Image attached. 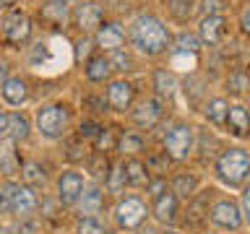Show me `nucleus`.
<instances>
[{"instance_id":"f257e3e1","label":"nucleus","mask_w":250,"mask_h":234,"mask_svg":"<svg viewBox=\"0 0 250 234\" xmlns=\"http://www.w3.org/2000/svg\"><path fill=\"white\" fill-rule=\"evenodd\" d=\"M128 42H130L133 50L138 55H144V58H162V55L172 52L175 34H172V29L159 19V16L141 13L128 26Z\"/></svg>"},{"instance_id":"f03ea898","label":"nucleus","mask_w":250,"mask_h":234,"mask_svg":"<svg viewBox=\"0 0 250 234\" xmlns=\"http://www.w3.org/2000/svg\"><path fill=\"white\" fill-rule=\"evenodd\" d=\"M214 177L227 190H242L250 179V148L248 146H227L214 159Z\"/></svg>"},{"instance_id":"7ed1b4c3","label":"nucleus","mask_w":250,"mask_h":234,"mask_svg":"<svg viewBox=\"0 0 250 234\" xmlns=\"http://www.w3.org/2000/svg\"><path fill=\"white\" fill-rule=\"evenodd\" d=\"M70 125H73V107L68 101H50V104L39 107L34 117V130L44 140H60L68 136Z\"/></svg>"},{"instance_id":"20e7f679","label":"nucleus","mask_w":250,"mask_h":234,"mask_svg":"<svg viewBox=\"0 0 250 234\" xmlns=\"http://www.w3.org/2000/svg\"><path fill=\"white\" fill-rule=\"evenodd\" d=\"M195 146H198V130L185 120H175L162 136V151L167 154L169 161L177 164L190 159L195 154Z\"/></svg>"},{"instance_id":"39448f33","label":"nucleus","mask_w":250,"mask_h":234,"mask_svg":"<svg viewBox=\"0 0 250 234\" xmlns=\"http://www.w3.org/2000/svg\"><path fill=\"white\" fill-rule=\"evenodd\" d=\"M151 216V203L141 195L130 193V195H120L112 208V218L115 226L120 232H138L146 224V218Z\"/></svg>"},{"instance_id":"423d86ee","label":"nucleus","mask_w":250,"mask_h":234,"mask_svg":"<svg viewBox=\"0 0 250 234\" xmlns=\"http://www.w3.org/2000/svg\"><path fill=\"white\" fill-rule=\"evenodd\" d=\"M208 221L216 232L222 234H237L245 229V216H242L240 200L237 198H216L211 203Z\"/></svg>"},{"instance_id":"0eeeda50","label":"nucleus","mask_w":250,"mask_h":234,"mask_svg":"<svg viewBox=\"0 0 250 234\" xmlns=\"http://www.w3.org/2000/svg\"><path fill=\"white\" fill-rule=\"evenodd\" d=\"M86 185H89V177H86L81 169L68 167L58 175V179H55V198H58V203L62 208H76L83 190H86Z\"/></svg>"},{"instance_id":"6e6552de","label":"nucleus","mask_w":250,"mask_h":234,"mask_svg":"<svg viewBox=\"0 0 250 234\" xmlns=\"http://www.w3.org/2000/svg\"><path fill=\"white\" fill-rule=\"evenodd\" d=\"M104 104L117 115H130V109L136 107V86L128 78H115L107 83L104 91Z\"/></svg>"},{"instance_id":"1a4fd4ad","label":"nucleus","mask_w":250,"mask_h":234,"mask_svg":"<svg viewBox=\"0 0 250 234\" xmlns=\"http://www.w3.org/2000/svg\"><path fill=\"white\" fill-rule=\"evenodd\" d=\"M162 117H164V101L159 97H146L130 109V120L136 125V130H141V133L154 130L162 122Z\"/></svg>"},{"instance_id":"9d476101","label":"nucleus","mask_w":250,"mask_h":234,"mask_svg":"<svg viewBox=\"0 0 250 234\" xmlns=\"http://www.w3.org/2000/svg\"><path fill=\"white\" fill-rule=\"evenodd\" d=\"M31 31H34V26H31V19L26 13L21 11H11L3 19V39L8 44L13 47H23L31 39Z\"/></svg>"},{"instance_id":"9b49d317","label":"nucleus","mask_w":250,"mask_h":234,"mask_svg":"<svg viewBox=\"0 0 250 234\" xmlns=\"http://www.w3.org/2000/svg\"><path fill=\"white\" fill-rule=\"evenodd\" d=\"M180 203L183 200L172 193V187H167L159 198L151 200V218L162 226H175L180 218Z\"/></svg>"},{"instance_id":"f8f14e48","label":"nucleus","mask_w":250,"mask_h":234,"mask_svg":"<svg viewBox=\"0 0 250 234\" xmlns=\"http://www.w3.org/2000/svg\"><path fill=\"white\" fill-rule=\"evenodd\" d=\"M125 42H128V31H125L120 23H115V21H104L97 31H94V44H97L99 52L112 55L117 50H123Z\"/></svg>"},{"instance_id":"ddd939ff","label":"nucleus","mask_w":250,"mask_h":234,"mask_svg":"<svg viewBox=\"0 0 250 234\" xmlns=\"http://www.w3.org/2000/svg\"><path fill=\"white\" fill-rule=\"evenodd\" d=\"M198 39L208 47H219L229 34V19L227 16H201L198 21Z\"/></svg>"},{"instance_id":"4468645a","label":"nucleus","mask_w":250,"mask_h":234,"mask_svg":"<svg viewBox=\"0 0 250 234\" xmlns=\"http://www.w3.org/2000/svg\"><path fill=\"white\" fill-rule=\"evenodd\" d=\"M23 169V159L19 151V143L13 138H0V177L3 179H16Z\"/></svg>"},{"instance_id":"2eb2a0df","label":"nucleus","mask_w":250,"mask_h":234,"mask_svg":"<svg viewBox=\"0 0 250 234\" xmlns=\"http://www.w3.org/2000/svg\"><path fill=\"white\" fill-rule=\"evenodd\" d=\"M224 130H227V136H232L234 140L250 138V107H245L242 101H232Z\"/></svg>"},{"instance_id":"dca6fc26","label":"nucleus","mask_w":250,"mask_h":234,"mask_svg":"<svg viewBox=\"0 0 250 234\" xmlns=\"http://www.w3.org/2000/svg\"><path fill=\"white\" fill-rule=\"evenodd\" d=\"M73 21H76V26L81 29L83 34L94 37V31L104 23V11H102L99 3H89V0H83L81 5L73 8Z\"/></svg>"},{"instance_id":"f3484780","label":"nucleus","mask_w":250,"mask_h":234,"mask_svg":"<svg viewBox=\"0 0 250 234\" xmlns=\"http://www.w3.org/2000/svg\"><path fill=\"white\" fill-rule=\"evenodd\" d=\"M39 211V195L34 187L23 185L19 182V187H16V195H13V208H11V216L21 218V221H26V218H31Z\"/></svg>"},{"instance_id":"a211bd4d","label":"nucleus","mask_w":250,"mask_h":234,"mask_svg":"<svg viewBox=\"0 0 250 234\" xmlns=\"http://www.w3.org/2000/svg\"><path fill=\"white\" fill-rule=\"evenodd\" d=\"M123 172H125V187H130V190H146V185L151 182V169L138 156L123 159Z\"/></svg>"},{"instance_id":"6ab92c4d","label":"nucleus","mask_w":250,"mask_h":234,"mask_svg":"<svg viewBox=\"0 0 250 234\" xmlns=\"http://www.w3.org/2000/svg\"><path fill=\"white\" fill-rule=\"evenodd\" d=\"M104 193H107V187L102 182H89L86 185L81 200H78V206H76L78 216H99L102 208H104Z\"/></svg>"},{"instance_id":"aec40b11","label":"nucleus","mask_w":250,"mask_h":234,"mask_svg":"<svg viewBox=\"0 0 250 234\" xmlns=\"http://www.w3.org/2000/svg\"><path fill=\"white\" fill-rule=\"evenodd\" d=\"M112 73H115V68H112V60H109L107 52L91 55V58L86 60V65H83V76H86L89 83H104V81L109 83Z\"/></svg>"},{"instance_id":"412c9836","label":"nucleus","mask_w":250,"mask_h":234,"mask_svg":"<svg viewBox=\"0 0 250 234\" xmlns=\"http://www.w3.org/2000/svg\"><path fill=\"white\" fill-rule=\"evenodd\" d=\"M0 97H3V101L8 107H23L29 101V97H31V86H29L26 78L11 76L5 81V86L0 89Z\"/></svg>"},{"instance_id":"4be33fe9","label":"nucleus","mask_w":250,"mask_h":234,"mask_svg":"<svg viewBox=\"0 0 250 234\" xmlns=\"http://www.w3.org/2000/svg\"><path fill=\"white\" fill-rule=\"evenodd\" d=\"M169 187H172V193H175L180 200L188 203V200H193L195 195L201 193V177L195 175V172H177V175L172 177Z\"/></svg>"},{"instance_id":"5701e85b","label":"nucleus","mask_w":250,"mask_h":234,"mask_svg":"<svg viewBox=\"0 0 250 234\" xmlns=\"http://www.w3.org/2000/svg\"><path fill=\"white\" fill-rule=\"evenodd\" d=\"M229 104L232 101L227 97H211V99L203 101V117H206V122L211 125V128L224 130L227 115H229Z\"/></svg>"},{"instance_id":"b1692460","label":"nucleus","mask_w":250,"mask_h":234,"mask_svg":"<svg viewBox=\"0 0 250 234\" xmlns=\"http://www.w3.org/2000/svg\"><path fill=\"white\" fill-rule=\"evenodd\" d=\"M154 91L162 101H172L180 91L177 73H172L169 68H156L154 70Z\"/></svg>"},{"instance_id":"393cba45","label":"nucleus","mask_w":250,"mask_h":234,"mask_svg":"<svg viewBox=\"0 0 250 234\" xmlns=\"http://www.w3.org/2000/svg\"><path fill=\"white\" fill-rule=\"evenodd\" d=\"M167 65L172 73H185L195 76V70L201 65V52H185V50H172L167 58Z\"/></svg>"},{"instance_id":"a878e982","label":"nucleus","mask_w":250,"mask_h":234,"mask_svg":"<svg viewBox=\"0 0 250 234\" xmlns=\"http://www.w3.org/2000/svg\"><path fill=\"white\" fill-rule=\"evenodd\" d=\"M144 148H146V136L141 130H123V133H117V151L123 154V159L144 154Z\"/></svg>"},{"instance_id":"bb28decb","label":"nucleus","mask_w":250,"mask_h":234,"mask_svg":"<svg viewBox=\"0 0 250 234\" xmlns=\"http://www.w3.org/2000/svg\"><path fill=\"white\" fill-rule=\"evenodd\" d=\"M31 120L29 115L23 112V109H16V112H11V122H8V138H13L16 143H26V140L31 138Z\"/></svg>"},{"instance_id":"cd10ccee","label":"nucleus","mask_w":250,"mask_h":234,"mask_svg":"<svg viewBox=\"0 0 250 234\" xmlns=\"http://www.w3.org/2000/svg\"><path fill=\"white\" fill-rule=\"evenodd\" d=\"M164 3H167V11H169L172 19L185 23V21H190L193 16L198 13L201 0H164Z\"/></svg>"},{"instance_id":"c85d7f7f","label":"nucleus","mask_w":250,"mask_h":234,"mask_svg":"<svg viewBox=\"0 0 250 234\" xmlns=\"http://www.w3.org/2000/svg\"><path fill=\"white\" fill-rule=\"evenodd\" d=\"M44 167L39 164L37 159H29V161H23V169H21V182L23 185H29V187H44Z\"/></svg>"},{"instance_id":"c756f323","label":"nucleus","mask_w":250,"mask_h":234,"mask_svg":"<svg viewBox=\"0 0 250 234\" xmlns=\"http://www.w3.org/2000/svg\"><path fill=\"white\" fill-rule=\"evenodd\" d=\"M227 91L232 94V97H242V94L250 91V73H245L242 68H234L229 76H227Z\"/></svg>"},{"instance_id":"7c9ffc66","label":"nucleus","mask_w":250,"mask_h":234,"mask_svg":"<svg viewBox=\"0 0 250 234\" xmlns=\"http://www.w3.org/2000/svg\"><path fill=\"white\" fill-rule=\"evenodd\" d=\"M73 234H109V229L99 216H78Z\"/></svg>"},{"instance_id":"2f4dec72","label":"nucleus","mask_w":250,"mask_h":234,"mask_svg":"<svg viewBox=\"0 0 250 234\" xmlns=\"http://www.w3.org/2000/svg\"><path fill=\"white\" fill-rule=\"evenodd\" d=\"M16 187H19V179H0V216H11Z\"/></svg>"},{"instance_id":"473e14b6","label":"nucleus","mask_w":250,"mask_h":234,"mask_svg":"<svg viewBox=\"0 0 250 234\" xmlns=\"http://www.w3.org/2000/svg\"><path fill=\"white\" fill-rule=\"evenodd\" d=\"M91 143H94V151H97V154L117 151V130H112V128H102L99 136L94 138Z\"/></svg>"},{"instance_id":"72a5a7b5","label":"nucleus","mask_w":250,"mask_h":234,"mask_svg":"<svg viewBox=\"0 0 250 234\" xmlns=\"http://www.w3.org/2000/svg\"><path fill=\"white\" fill-rule=\"evenodd\" d=\"M203 42L198 39V34H185V31H180L175 37V44H172V50H185V52H201Z\"/></svg>"},{"instance_id":"f704fd0d","label":"nucleus","mask_w":250,"mask_h":234,"mask_svg":"<svg viewBox=\"0 0 250 234\" xmlns=\"http://www.w3.org/2000/svg\"><path fill=\"white\" fill-rule=\"evenodd\" d=\"M229 0H201L198 11L201 16H227V11H229Z\"/></svg>"},{"instance_id":"c9c22d12","label":"nucleus","mask_w":250,"mask_h":234,"mask_svg":"<svg viewBox=\"0 0 250 234\" xmlns=\"http://www.w3.org/2000/svg\"><path fill=\"white\" fill-rule=\"evenodd\" d=\"M109 60H112V68L120 70V73H123V70H125V73H128V70H133V58H130L128 52H123V50L112 52V55H109Z\"/></svg>"},{"instance_id":"e433bc0d","label":"nucleus","mask_w":250,"mask_h":234,"mask_svg":"<svg viewBox=\"0 0 250 234\" xmlns=\"http://www.w3.org/2000/svg\"><path fill=\"white\" fill-rule=\"evenodd\" d=\"M237 26L245 37H250V0H245V3L240 5L237 11Z\"/></svg>"},{"instance_id":"4c0bfd02","label":"nucleus","mask_w":250,"mask_h":234,"mask_svg":"<svg viewBox=\"0 0 250 234\" xmlns=\"http://www.w3.org/2000/svg\"><path fill=\"white\" fill-rule=\"evenodd\" d=\"M91 44H94V37H89V34H86L83 39H78V44H76V60L78 62H81L83 58L89 60L91 55H97V52H91Z\"/></svg>"},{"instance_id":"58836bf2","label":"nucleus","mask_w":250,"mask_h":234,"mask_svg":"<svg viewBox=\"0 0 250 234\" xmlns=\"http://www.w3.org/2000/svg\"><path fill=\"white\" fill-rule=\"evenodd\" d=\"M104 128V125H99V122H94V120H83L81 122V128H78V136H81V140L83 138H89V140H94L99 136V130Z\"/></svg>"},{"instance_id":"ea45409f","label":"nucleus","mask_w":250,"mask_h":234,"mask_svg":"<svg viewBox=\"0 0 250 234\" xmlns=\"http://www.w3.org/2000/svg\"><path fill=\"white\" fill-rule=\"evenodd\" d=\"M240 208H242V216H245V226L250 229V179L245 182V187L240 190Z\"/></svg>"},{"instance_id":"a19ab883","label":"nucleus","mask_w":250,"mask_h":234,"mask_svg":"<svg viewBox=\"0 0 250 234\" xmlns=\"http://www.w3.org/2000/svg\"><path fill=\"white\" fill-rule=\"evenodd\" d=\"M8 122H11V112L0 104V138H5L8 136Z\"/></svg>"},{"instance_id":"79ce46f5","label":"nucleus","mask_w":250,"mask_h":234,"mask_svg":"<svg viewBox=\"0 0 250 234\" xmlns=\"http://www.w3.org/2000/svg\"><path fill=\"white\" fill-rule=\"evenodd\" d=\"M8 78H11V76H8V65H5V62H0V89L5 86Z\"/></svg>"},{"instance_id":"37998d69","label":"nucleus","mask_w":250,"mask_h":234,"mask_svg":"<svg viewBox=\"0 0 250 234\" xmlns=\"http://www.w3.org/2000/svg\"><path fill=\"white\" fill-rule=\"evenodd\" d=\"M136 234H156V229H154V226H148V224H144Z\"/></svg>"},{"instance_id":"c03bdc74","label":"nucleus","mask_w":250,"mask_h":234,"mask_svg":"<svg viewBox=\"0 0 250 234\" xmlns=\"http://www.w3.org/2000/svg\"><path fill=\"white\" fill-rule=\"evenodd\" d=\"M16 5V0H0V8H3V11H5V8H13Z\"/></svg>"},{"instance_id":"a18cd8bd","label":"nucleus","mask_w":250,"mask_h":234,"mask_svg":"<svg viewBox=\"0 0 250 234\" xmlns=\"http://www.w3.org/2000/svg\"><path fill=\"white\" fill-rule=\"evenodd\" d=\"M0 234H16V232H13L8 224H0Z\"/></svg>"},{"instance_id":"49530a36","label":"nucleus","mask_w":250,"mask_h":234,"mask_svg":"<svg viewBox=\"0 0 250 234\" xmlns=\"http://www.w3.org/2000/svg\"><path fill=\"white\" fill-rule=\"evenodd\" d=\"M44 3H70V0H44Z\"/></svg>"},{"instance_id":"de8ad7c7","label":"nucleus","mask_w":250,"mask_h":234,"mask_svg":"<svg viewBox=\"0 0 250 234\" xmlns=\"http://www.w3.org/2000/svg\"><path fill=\"white\" fill-rule=\"evenodd\" d=\"M203 234H222V232H216V229H211V232H203Z\"/></svg>"},{"instance_id":"09e8293b","label":"nucleus","mask_w":250,"mask_h":234,"mask_svg":"<svg viewBox=\"0 0 250 234\" xmlns=\"http://www.w3.org/2000/svg\"><path fill=\"white\" fill-rule=\"evenodd\" d=\"M0 42H3V34H0Z\"/></svg>"},{"instance_id":"8fccbe9b","label":"nucleus","mask_w":250,"mask_h":234,"mask_svg":"<svg viewBox=\"0 0 250 234\" xmlns=\"http://www.w3.org/2000/svg\"><path fill=\"white\" fill-rule=\"evenodd\" d=\"M237 234H242V232H237Z\"/></svg>"}]
</instances>
